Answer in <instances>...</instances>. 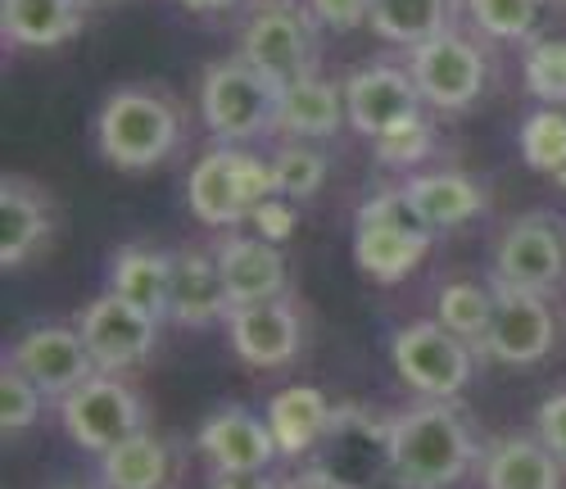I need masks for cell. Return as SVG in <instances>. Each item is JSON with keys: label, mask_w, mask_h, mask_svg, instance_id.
I'll return each instance as SVG.
<instances>
[{"label": "cell", "mask_w": 566, "mask_h": 489, "mask_svg": "<svg viewBox=\"0 0 566 489\" xmlns=\"http://www.w3.org/2000/svg\"><path fill=\"white\" fill-rule=\"evenodd\" d=\"M390 449H395L399 480L408 489H449L476 462V445H471L467 422L440 399L390 417Z\"/></svg>", "instance_id": "6da1fadb"}, {"label": "cell", "mask_w": 566, "mask_h": 489, "mask_svg": "<svg viewBox=\"0 0 566 489\" xmlns=\"http://www.w3.org/2000/svg\"><path fill=\"white\" fill-rule=\"evenodd\" d=\"M96 132H101V150L114 168L146 173V168L164 164L177 150L181 118L164 95L140 91V86H118L101 105Z\"/></svg>", "instance_id": "7a4b0ae2"}, {"label": "cell", "mask_w": 566, "mask_h": 489, "mask_svg": "<svg viewBox=\"0 0 566 489\" xmlns=\"http://www.w3.org/2000/svg\"><path fill=\"white\" fill-rule=\"evenodd\" d=\"M313 471L336 489H408L395 467L390 422L363 408H340L313 449Z\"/></svg>", "instance_id": "3957f363"}, {"label": "cell", "mask_w": 566, "mask_h": 489, "mask_svg": "<svg viewBox=\"0 0 566 489\" xmlns=\"http://www.w3.org/2000/svg\"><path fill=\"white\" fill-rule=\"evenodd\" d=\"M431 227L408 200V190H376L358 209L354 231V259L371 281H399L408 277L431 250Z\"/></svg>", "instance_id": "277c9868"}, {"label": "cell", "mask_w": 566, "mask_h": 489, "mask_svg": "<svg viewBox=\"0 0 566 489\" xmlns=\"http://www.w3.org/2000/svg\"><path fill=\"white\" fill-rule=\"evenodd\" d=\"M276 101H281V86L272 77H263L245 55L209 64V73L200 82L205 127L222 145H241V141L263 136L268 127H276Z\"/></svg>", "instance_id": "5b68a950"}, {"label": "cell", "mask_w": 566, "mask_h": 489, "mask_svg": "<svg viewBox=\"0 0 566 489\" xmlns=\"http://www.w3.org/2000/svg\"><path fill=\"white\" fill-rule=\"evenodd\" d=\"M241 55L276 86L313 77L317 73V19L291 6V0L259 6L241 28Z\"/></svg>", "instance_id": "8992f818"}, {"label": "cell", "mask_w": 566, "mask_h": 489, "mask_svg": "<svg viewBox=\"0 0 566 489\" xmlns=\"http://www.w3.org/2000/svg\"><path fill=\"white\" fill-rule=\"evenodd\" d=\"M408 73L421 91V101L431 110H467L481 101L485 91V77H490V64H485V51L467 32L458 28H444L440 37L421 41L408 51Z\"/></svg>", "instance_id": "52a82bcc"}, {"label": "cell", "mask_w": 566, "mask_h": 489, "mask_svg": "<svg viewBox=\"0 0 566 489\" xmlns=\"http://www.w3.org/2000/svg\"><path fill=\"white\" fill-rule=\"evenodd\" d=\"M60 417H64V430L91 454H109L114 445H123V439L146 430L140 426L136 395L109 372H96L91 381H82L73 395H64L60 399Z\"/></svg>", "instance_id": "ba28073f"}, {"label": "cell", "mask_w": 566, "mask_h": 489, "mask_svg": "<svg viewBox=\"0 0 566 489\" xmlns=\"http://www.w3.org/2000/svg\"><path fill=\"white\" fill-rule=\"evenodd\" d=\"M395 367L427 399H453L471 381V345L440 322H412L395 335Z\"/></svg>", "instance_id": "9c48e42d"}, {"label": "cell", "mask_w": 566, "mask_h": 489, "mask_svg": "<svg viewBox=\"0 0 566 489\" xmlns=\"http://www.w3.org/2000/svg\"><path fill=\"white\" fill-rule=\"evenodd\" d=\"M77 331L86 340L91 358H96V372L114 376V372H127V367L150 358L155 340H159V318L118 300L114 290H105L101 300H91L77 313Z\"/></svg>", "instance_id": "30bf717a"}, {"label": "cell", "mask_w": 566, "mask_h": 489, "mask_svg": "<svg viewBox=\"0 0 566 489\" xmlns=\"http://www.w3.org/2000/svg\"><path fill=\"white\" fill-rule=\"evenodd\" d=\"M566 281V231L548 214L516 218L499 240V285L548 295Z\"/></svg>", "instance_id": "8fae6325"}, {"label": "cell", "mask_w": 566, "mask_h": 489, "mask_svg": "<svg viewBox=\"0 0 566 489\" xmlns=\"http://www.w3.org/2000/svg\"><path fill=\"white\" fill-rule=\"evenodd\" d=\"M6 363H14L41 395H55V399L73 395L82 381L96 376V358H91L77 326H32V331H23L10 345Z\"/></svg>", "instance_id": "7c38bea8"}, {"label": "cell", "mask_w": 566, "mask_h": 489, "mask_svg": "<svg viewBox=\"0 0 566 489\" xmlns=\"http://www.w3.org/2000/svg\"><path fill=\"white\" fill-rule=\"evenodd\" d=\"M557 340V318L548 295H535V290H516V285H499L494 290V322L485 335V354L494 363H512L526 367L548 358Z\"/></svg>", "instance_id": "4fadbf2b"}, {"label": "cell", "mask_w": 566, "mask_h": 489, "mask_svg": "<svg viewBox=\"0 0 566 489\" xmlns=\"http://www.w3.org/2000/svg\"><path fill=\"white\" fill-rule=\"evenodd\" d=\"M421 91L412 82L408 69H395V64H367L358 73L345 77V114H349V127H358L363 136H386L390 127L408 123L421 114Z\"/></svg>", "instance_id": "5bb4252c"}, {"label": "cell", "mask_w": 566, "mask_h": 489, "mask_svg": "<svg viewBox=\"0 0 566 489\" xmlns=\"http://www.w3.org/2000/svg\"><path fill=\"white\" fill-rule=\"evenodd\" d=\"M218 272L231 309L286 300V254L263 236H227L218 245Z\"/></svg>", "instance_id": "9a60e30c"}, {"label": "cell", "mask_w": 566, "mask_h": 489, "mask_svg": "<svg viewBox=\"0 0 566 489\" xmlns=\"http://www.w3.org/2000/svg\"><path fill=\"white\" fill-rule=\"evenodd\" d=\"M227 335H231V350L241 354L245 367L272 372V367H286L300 354V313L286 300L231 309Z\"/></svg>", "instance_id": "2e32d148"}, {"label": "cell", "mask_w": 566, "mask_h": 489, "mask_svg": "<svg viewBox=\"0 0 566 489\" xmlns=\"http://www.w3.org/2000/svg\"><path fill=\"white\" fill-rule=\"evenodd\" d=\"M55 231V209L51 200L23 177H6L0 181V263L10 272L19 263H28Z\"/></svg>", "instance_id": "e0dca14e"}, {"label": "cell", "mask_w": 566, "mask_h": 489, "mask_svg": "<svg viewBox=\"0 0 566 489\" xmlns=\"http://www.w3.org/2000/svg\"><path fill=\"white\" fill-rule=\"evenodd\" d=\"M200 449L218 462V471H263L281 449L272 426L250 408H222L200 426Z\"/></svg>", "instance_id": "ac0fdd59"}, {"label": "cell", "mask_w": 566, "mask_h": 489, "mask_svg": "<svg viewBox=\"0 0 566 489\" xmlns=\"http://www.w3.org/2000/svg\"><path fill=\"white\" fill-rule=\"evenodd\" d=\"M168 318L181 326H209L218 318H231V300L218 272V254L205 250H177L172 254V295Z\"/></svg>", "instance_id": "d6986e66"}, {"label": "cell", "mask_w": 566, "mask_h": 489, "mask_svg": "<svg viewBox=\"0 0 566 489\" xmlns=\"http://www.w3.org/2000/svg\"><path fill=\"white\" fill-rule=\"evenodd\" d=\"M186 200H191L196 218L209 227H241L250 218V200L241 190V177H235L231 145H218V150L200 155V164L186 177Z\"/></svg>", "instance_id": "ffe728a7"}, {"label": "cell", "mask_w": 566, "mask_h": 489, "mask_svg": "<svg viewBox=\"0 0 566 489\" xmlns=\"http://www.w3.org/2000/svg\"><path fill=\"white\" fill-rule=\"evenodd\" d=\"M82 6L86 0H0L6 41L23 45V51H55L77 37Z\"/></svg>", "instance_id": "44dd1931"}, {"label": "cell", "mask_w": 566, "mask_h": 489, "mask_svg": "<svg viewBox=\"0 0 566 489\" xmlns=\"http://www.w3.org/2000/svg\"><path fill=\"white\" fill-rule=\"evenodd\" d=\"M349 123L345 114V86L326 77H300L291 86H281L276 101V127L291 136H336Z\"/></svg>", "instance_id": "7402d4cb"}, {"label": "cell", "mask_w": 566, "mask_h": 489, "mask_svg": "<svg viewBox=\"0 0 566 489\" xmlns=\"http://www.w3.org/2000/svg\"><path fill=\"white\" fill-rule=\"evenodd\" d=\"M109 290L118 300L155 313L159 322L168 318V295H172V254L146 250V245H127L109 263Z\"/></svg>", "instance_id": "603a6c76"}, {"label": "cell", "mask_w": 566, "mask_h": 489, "mask_svg": "<svg viewBox=\"0 0 566 489\" xmlns=\"http://www.w3.org/2000/svg\"><path fill=\"white\" fill-rule=\"evenodd\" d=\"M332 417H336V408L326 404L322 389H313V385H291L268 404L272 439H276V449L291 454V458L313 454L317 439L326 435V426H332Z\"/></svg>", "instance_id": "cb8c5ba5"}, {"label": "cell", "mask_w": 566, "mask_h": 489, "mask_svg": "<svg viewBox=\"0 0 566 489\" xmlns=\"http://www.w3.org/2000/svg\"><path fill=\"white\" fill-rule=\"evenodd\" d=\"M412 209L427 218L431 231H449V227H462L471 222L481 209H485V195L476 181H467L458 173H417L403 181Z\"/></svg>", "instance_id": "d4e9b609"}, {"label": "cell", "mask_w": 566, "mask_h": 489, "mask_svg": "<svg viewBox=\"0 0 566 489\" xmlns=\"http://www.w3.org/2000/svg\"><path fill=\"white\" fill-rule=\"evenodd\" d=\"M485 489H562V458L544 439H499L485 458Z\"/></svg>", "instance_id": "484cf974"}, {"label": "cell", "mask_w": 566, "mask_h": 489, "mask_svg": "<svg viewBox=\"0 0 566 489\" xmlns=\"http://www.w3.org/2000/svg\"><path fill=\"white\" fill-rule=\"evenodd\" d=\"M172 471L168 445L155 439L150 430H140L123 445H114L109 454H101V485L105 489H164Z\"/></svg>", "instance_id": "4316f807"}, {"label": "cell", "mask_w": 566, "mask_h": 489, "mask_svg": "<svg viewBox=\"0 0 566 489\" xmlns=\"http://www.w3.org/2000/svg\"><path fill=\"white\" fill-rule=\"evenodd\" d=\"M367 28L390 45H421L449 28V0H371Z\"/></svg>", "instance_id": "83f0119b"}, {"label": "cell", "mask_w": 566, "mask_h": 489, "mask_svg": "<svg viewBox=\"0 0 566 489\" xmlns=\"http://www.w3.org/2000/svg\"><path fill=\"white\" fill-rule=\"evenodd\" d=\"M436 322L449 326L471 350H485V335L494 322V295L471 281H449L436 295Z\"/></svg>", "instance_id": "f1b7e54d"}, {"label": "cell", "mask_w": 566, "mask_h": 489, "mask_svg": "<svg viewBox=\"0 0 566 489\" xmlns=\"http://www.w3.org/2000/svg\"><path fill=\"white\" fill-rule=\"evenodd\" d=\"M522 155L539 173H562L566 168V110L544 105L522 123Z\"/></svg>", "instance_id": "f546056e"}, {"label": "cell", "mask_w": 566, "mask_h": 489, "mask_svg": "<svg viewBox=\"0 0 566 489\" xmlns=\"http://www.w3.org/2000/svg\"><path fill=\"white\" fill-rule=\"evenodd\" d=\"M539 6L544 0H467V19L494 41H522L531 37Z\"/></svg>", "instance_id": "4dcf8cb0"}, {"label": "cell", "mask_w": 566, "mask_h": 489, "mask_svg": "<svg viewBox=\"0 0 566 489\" xmlns=\"http://www.w3.org/2000/svg\"><path fill=\"white\" fill-rule=\"evenodd\" d=\"M526 91L544 105H566V37H544L526 51Z\"/></svg>", "instance_id": "1f68e13d"}, {"label": "cell", "mask_w": 566, "mask_h": 489, "mask_svg": "<svg viewBox=\"0 0 566 489\" xmlns=\"http://www.w3.org/2000/svg\"><path fill=\"white\" fill-rule=\"evenodd\" d=\"M272 168H276V190L286 195V200H308L326 181V159L313 145H281Z\"/></svg>", "instance_id": "d6a6232c"}, {"label": "cell", "mask_w": 566, "mask_h": 489, "mask_svg": "<svg viewBox=\"0 0 566 489\" xmlns=\"http://www.w3.org/2000/svg\"><path fill=\"white\" fill-rule=\"evenodd\" d=\"M41 417V389L14 367L6 363L0 367V430H6V439L32 430Z\"/></svg>", "instance_id": "836d02e7"}, {"label": "cell", "mask_w": 566, "mask_h": 489, "mask_svg": "<svg viewBox=\"0 0 566 489\" xmlns=\"http://www.w3.org/2000/svg\"><path fill=\"white\" fill-rule=\"evenodd\" d=\"M376 145V159L381 164H390V168H412V164H421L431 155V145H436V132H431V123L427 118H408V123H399V127H390L386 136H376L371 141Z\"/></svg>", "instance_id": "e575fe53"}, {"label": "cell", "mask_w": 566, "mask_h": 489, "mask_svg": "<svg viewBox=\"0 0 566 489\" xmlns=\"http://www.w3.org/2000/svg\"><path fill=\"white\" fill-rule=\"evenodd\" d=\"M231 155H235V177H241V190H245L250 209L263 205V200H272V195H281L276 190V168L268 159H259L250 150H231Z\"/></svg>", "instance_id": "d590c367"}, {"label": "cell", "mask_w": 566, "mask_h": 489, "mask_svg": "<svg viewBox=\"0 0 566 489\" xmlns=\"http://www.w3.org/2000/svg\"><path fill=\"white\" fill-rule=\"evenodd\" d=\"M250 222H254V236L281 245V240L295 231V209H291L286 195H272V200H263V205L250 209Z\"/></svg>", "instance_id": "8d00e7d4"}, {"label": "cell", "mask_w": 566, "mask_h": 489, "mask_svg": "<svg viewBox=\"0 0 566 489\" xmlns=\"http://www.w3.org/2000/svg\"><path fill=\"white\" fill-rule=\"evenodd\" d=\"M535 426H539V439H544V449L553 458L566 462V389H557V395H548L535 413Z\"/></svg>", "instance_id": "74e56055"}, {"label": "cell", "mask_w": 566, "mask_h": 489, "mask_svg": "<svg viewBox=\"0 0 566 489\" xmlns=\"http://www.w3.org/2000/svg\"><path fill=\"white\" fill-rule=\"evenodd\" d=\"M367 6L371 0H308V14L317 19V28L349 32V28L367 23Z\"/></svg>", "instance_id": "f35d334b"}, {"label": "cell", "mask_w": 566, "mask_h": 489, "mask_svg": "<svg viewBox=\"0 0 566 489\" xmlns=\"http://www.w3.org/2000/svg\"><path fill=\"white\" fill-rule=\"evenodd\" d=\"M213 489H286V485L272 480V476H263V471H222V476L213 480Z\"/></svg>", "instance_id": "ab89813d"}, {"label": "cell", "mask_w": 566, "mask_h": 489, "mask_svg": "<svg viewBox=\"0 0 566 489\" xmlns=\"http://www.w3.org/2000/svg\"><path fill=\"white\" fill-rule=\"evenodd\" d=\"M177 6L196 10V14H222V10H235V6H241V0H177Z\"/></svg>", "instance_id": "60d3db41"}, {"label": "cell", "mask_w": 566, "mask_h": 489, "mask_svg": "<svg viewBox=\"0 0 566 489\" xmlns=\"http://www.w3.org/2000/svg\"><path fill=\"white\" fill-rule=\"evenodd\" d=\"M286 489H336V485H332V480H326V476H317V471L308 467V471L291 476V480H286Z\"/></svg>", "instance_id": "b9f144b4"}, {"label": "cell", "mask_w": 566, "mask_h": 489, "mask_svg": "<svg viewBox=\"0 0 566 489\" xmlns=\"http://www.w3.org/2000/svg\"><path fill=\"white\" fill-rule=\"evenodd\" d=\"M557 186H566V168H562V173H557Z\"/></svg>", "instance_id": "7bdbcfd3"}, {"label": "cell", "mask_w": 566, "mask_h": 489, "mask_svg": "<svg viewBox=\"0 0 566 489\" xmlns=\"http://www.w3.org/2000/svg\"><path fill=\"white\" fill-rule=\"evenodd\" d=\"M64 489H82V485H64Z\"/></svg>", "instance_id": "ee69618b"}]
</instances>
